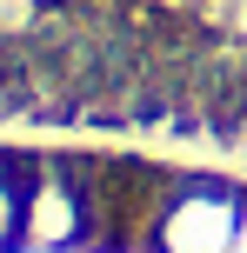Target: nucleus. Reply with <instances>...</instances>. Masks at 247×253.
Segmentation results:
<instances>
[{"label":"nucleus","mask_w":247,"mask_h":253,"mask_svg":"<svg viewBox=\"0 0 247 253\" xmlns=\"http://www.w3.org/2000/svg\"><path fill=\"white\" fill-rule=\"evenodd\" d=\"M241 200L247 193L221 187V180H187V187H174L167 213H160V233H154V253H234Z\"/></svg>","instance_id":"1"},{"label":"nucleus","mask_w":247,"mask_h":253,"mask_svg":"<svg viewBox=\"0 0 247 253\" xmlns=\"http://www.w3.org/2000/svg\"><path fill=\"white\" fill-rule=\"evenodd\" d=\"M87 233V200L67 173H40L27 187V240L34 247H74Z\"/></svg>","instance_id":"2"},{"label":"nucleus","mask_w":247,"mask_h":253,"mask_svg":"<svg viewBox=\"0 0 247 253\" xmlns=\"http://www.w3.org/2000/svg\"><path fill=\"white\" fill-rule=\"evenodd\" d=\"M13 240H27V187L0 167V253H7Z\"/></svg>","instance_id":"3"},{"label":"nucleus","mask_w":247,"mask_h":253,"mask_svg":"<svg viewBox=\"0 0 247 253\" xmlns=\"http://www.w3.org/2000/svg\"><path fill=\"white\" fill-rule=\"evenodd\" d=\"M234 253H247V200H241V227H234Z\"/></svg>","instance_id":"4"}]
</instances>
